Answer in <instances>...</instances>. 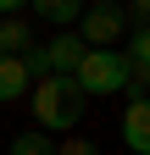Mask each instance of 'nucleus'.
<instances>
[{
	"instance_id": "nucleus-2",
	"label": "nucleus",
	"mask_w": 150,
	"mask_h": 155,
	"mask_svg": "<svg viewBox=\"0 0 150 155\" xmlns=\"http://www.w3.org/2000/svg\"><path fill=\"white\" fill-rule=\"evenodd\" d=\"M72 83H78V94H117V89H128L122 50H84V61L72 67Z\"/></svg>"
},
{
	"instance_id": "nucleus-7",
	"label": "nucleus",
	"mask_w": 150,
	"mask_h": 155,
	"mask_svg": "<svg viewBox=\"0 0 150 155\" xmlns=\"http://www.w3.org/2000/svg\"><path fill=\"white\" fill-rule=\"evenodd\" d=\"M22 45H33L28 22L22 17H0V55H22Z\"/></svg>"
},
{
	"instance_id": "nucleus-9",
	"label": "nucleus",
	"mask_w": 150,
	"mask_h": 155,
	"mask_svg": "<svg viewBox=\"0 0 150 155\" xmlns=\"http://www.w3.org/2000/svg\"><path fill=\"white\" fill-rule=\"evenodd\" d=\"M11 155H56V150H50L45 133H17V139H11Z\"/></svg>"
},
{
	"instance_id": "nucleus-4",
	"label": "nucleus",
	"mask_w": 150,
	"mask_h": 155,
	"mask_svg": "<svg viewBox=\"0 0 150 155\" xmlns=\"http://www.w3.org/2000/svg\"><path fill=\"white\" fill-rule=\"evenodd\" d=\"M84 39L78 33H56L50 45H39V50H28V72L39 78V72H56V78H72V67L84 61Z\"/></svg>"
},
{
	"instance_id": "nucleus-10",
	"label": "nucleus",
	"mask_w": 150,
	"mask_h": 155,
	"mask_svg": "<svg viewBox=\"0 0 150 155\" xmlns=\"http://www.w3.org/2000/svg\"><path fill=\"white\" fill-rule=\"evenodd\" d=\"M56 155H100V150H95V144H89V139H67V144H61V150H56Z\"/></svg>"
},
{
	"instance_id": "nucleus-1",
	"label": "nucleus",
	"mask_w": 150,
	"mask_h": 155,
	"mask_svg": "<svg viewBox=\"0 0 150 155\" xmlns=\"http://www.w3.org/2000/svg\"><path fill=\"white\" fill-rule=\"evenodd\" d=\"M33 89V122L50 127V133H72L78 127V116H84V94L72 78H56V72H39V83H28Z\"/></svg>"
},
{
	"instance_id": "nucleus-11",
	"label": "nucleus",
	"mask_w": 150,
	"mask_h": 155,
	"mask_svg": "<svg viewBox=\"0 0 150 155\" xmlns=\"http://www.w3.org/2000/svg\"><path fill=\"white\" fill-rule=\"evenodd\" d=\"M17 6H28V0H0V17H11Z\"/></svg>"
},
{
	"instance_id": "nucleus-6",
	"label": "nucleus",
	"mask_w": 150,
	"mask_h": 155,
	"mask_svg": "<svg viewBox=\"0 0 150 155\" xmlns=\"http://www.w3.org/2000/svg\"><path fill=\"white\" fill-rule=\"evenodd\" d=\"M33 83V72H28V55H0V105H11V100H22Z\"/></svg>"
},
{
	"instance_id": "nucleus-5",
	"label": "nucleus",
	"mask_w": 150,
	"mask_h": 155,
	"mask_svg": "<svg viewBox=\"0 0 150 155\" xmlns=\"http://www.w3.org/2000/svg\"><path fill=\"white\" fill-rule=\"evenodd\" d=\"M122 144H128V155H145V150H150V105H145V94H134V100H128Z\"/></svg>"
},
{
	"instance_id": "nucleus-3",
	"label": "nucleus",
	"mask_w": 150,
	"mask_h": 155,
	"mask_svg": "<svg viewBox=\"0 0 150 155\" xmlns=\"http://www.w3.org/2000/svg\"><path fill=\"white\" fill-rule=\"evenodd\" d=\"M84 17V45L89 50H117V39H122V28H128V17H122V6L117 0H95V6H84L78 11Z\"/></svg>"
},
{
	"instance_id": "nucleus-8",
	"label": "nucleus",
	"mask_w": 150,
	"mask_h": 155,
	"mask_svg": "<svg viewBox=\"0 0 150 155\" xmlns=\"http://www.w3.org/2000/svg\"><path fill=\"white\" fill-rule=\"evenodd\" d=\"M33 11H39L45 22H72V17L84 11V0H33Z\"/></svg>"
},
{
	"instance_id": "nucleus-12",
	"label": "nucleus",
	"mask_w": 150,
	"mask_h": 155,
	"mask_svg": "<svg viewBox=\"0 0 150 155\" xmlns=\"http://www.w3.org/2000/svg\"><path fill=\"white\" fill-rule=\"evenodd\" d=\"M145 6H150V0H134V17H145Z\"/></svg>"
}]
</instances>
